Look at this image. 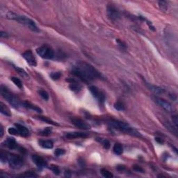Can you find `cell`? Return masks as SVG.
<instances>
[{
	"label": "cell",
	"instance_id": "cell-16",
	"mask_svg": "<svg viewBox=\"0 0 178 178\" xmlns=\"http://www.w3.org/2000/svg\"><path fill=\"white\" fill-rule=\"evenodd\" d=\"M15 126H16V128L18 129V132H19V134H20L22 136H24V137H27V136H29V131L26 127L20 124H18V123L15 124Z\"/></svg>",
	"mask_w": 178,
	"mask_h": 178
},
{
	"label": "cell",
	"instance_id": "cell-32",
	"mask_svg": "<svg viewBox=\"0 0 178 178\" xmlns=\"http://www.w3.org/2000/svg\"><path fill=\"white\" fill-rule=\"evenodd\" d=\"M22 177H37L36 174L34 172H31V171H27V172H24V174L22 175Z\"/></svg>",
	"mask_w": 178,
	"mask_h": 178
},
{
	"label": "cell",
	"instance_id": "cell-29",
	"mask_svg": "<svg viewBox=\"0 0 178 178\" xmlns=\"http://www.w3.org/2000/svg\"><path fill=\"white\" fill-rule=\"evenodd\" d=\"M39 95H41L42 98H43L44 100H49V94L47 93V91H45L44 90H43V89H41V90H39L38 91Z\"/></svg>",
	"mask_w": 178,
	"mask_h": 178
},
{
	"label": "cell",
	"instance_id": "cell-38",
	"mask_svg": "<svg viewBox=\"0 0 178 178\" xmlns=\"http://www.w3.org/2000/svg\"><path fill=\"white\" fill-rule=\"evenodd\" d=\"M172 124L174 125L176 127H177L178 125V118L176 115L172 116Z\"/></svg>",
	"mask_w": 178,
	"mask_h": 178
},
{
	"label": "cell",
	"instance_id": "cell-30",
	"mask_svg": "<svg viewBox=\"0 0 178 178\" xmlns=\"http://www.w3.org/2000/svg\"><path fill=\"white\" fill-rule=\"evenodd\" d=\"M51 133H52V129H50V127H47L44 129L43 131H41L39 133V134H41L42 136H47L50 135Z\"/></svg>",
	"mask_w": 178,
	"mask_h": 178
},
{
	"label": "cell",
	"instance_id": "cell-19",
	"mask_svg": "<svg viewBox=\"0 0 178 178\" xmlns=\"http://www.w3.org/2000/svg\"><path fill=\"white\" fill-rule=\"evenodd\" d=\"M23 105H24V107H26V108H30V109H31V110L35 111H37V112H40V113L42 112V110H41V108H39L38 107H37V106H36V105H32L31 103L29 102H27V101H26V102H24Z\"/></svg>",
	"mask_w": 178,
	"mask_h": 178
},
{
	"label": "cell",
	"instance_id": "cell-22",
	"mask_svg": "<svg viewBox=\"0 0 178 178\" xmlns=\"http://www.w3.org/2000/svg\"><path fill=\"white\" fill-rule=\"evenodd\" d=\"M113 150L114 152V153L116 155H122V152H123V147H122V145L120 144V143H116L113 147Z\"/></svg>",
	"mask_w": 178,
	"mask_h": 178
},
{
	"label": "cell",
	"instance_id": "cell-27",
	"mask_svg": "<svg viewBox=\"0 0 178 178\" xmlns=\"http://www.w3.org/2000/svg\"><path fill=\"white\" fill-rule=\"evenodd\" d=\"M101 174L102 175L103 177L106 178H111L113 177V175L110 171H108V170L105 169H102L101 170Z\"/></svg>",
	"mask_w": 178,
	"mask_h": 178
},
{
	"label": "cell",
	"instance_id": "cell-17",
	"mask_svg": "<svg viewBox=\"0 0 178 178\" xmlns=\"http://www.w3.org/2000/svg\"><path fill=\"white\" fill-rule=\"evenodd\" d=\"M165 127H166V129L169 130V132H171L172 134H174L175 136H177V127H176L173 124H170L169 122H164Z\"/></svg>",
	"mask_w": 178,
	"mask_h": 178
},
{
	"label": "cell",
	"instance_id": "cell-36",
	"mask_svg": "<svg viewBox=\"0 0 178 178\" xmlns=\"http://www.w3.org/2000/svg\"><path fill=\"white\" fill-rule=\"evenodd\" d=\"M65 153H66V151H65L63 149H61V148H57V149L55 150V152H54V154H55V155L57 156V157L63 155Z\"/></svg>",
	"mask_w": 178,
	"mask_h": 178
},
{
	"label": "cell",
	"instance_id": "cell-7",
	"mask_svg": "<svg viewBox=\"0 0 178 178\" xmlns=\"http://www.w3.org/2000/svg\"><path fill=\"white\" fill-rule=\"evenodd\" d=\"M154 99V100L156 103H157V105H159V107H161L163 109H164L167 112H172V111H173V108H172V106L171 105L169 102L166 101L164 99L160 98V97H153Z\"/></svg>",
	"mask_w": 178,
	"mask_h": 178
},
{
	"label": "cell",
	"instance_id": "cell-5",
	"mask_svg": "<svg viewBox=\"0 0 178 178\" xmlns=\"http://www.w3.org/2000/svg\"><path fill=\"white\" fill-rule=\"evenodd\" d=\"M37 54L44 59H52L54 56L53 49L48 45H43L36 50Z\"/></svg>",
	"mask_w": 178,
	"mask_h": 178
},
{
	"label": "cell",
	"instance_id": "cell-12",
	"mask_svg": "<svg viewBox=\"0 0 178 178\" xmlns=\"http://www.w3.org/2000/svg\"><path fill=\"white\" fill-rule=\"evenodd\" d=\"M32 160L37 166L39 168H44L47 166V161L44 158L38 155H32Z\"/></svg>",
	"mask_w": 178,
	"mask_h": 178
},
{
	"label": "cell",
	"instance_id": "cell-8",
	"mask_svg": "<svg viewBox=\"0 0 178 178\" xmlns=\"http://www.w3.org/2000/svg\"><path fill=\"white\" fill-rule=\"evenodd\" d=\"M107 16L112 21H116L120 18V13L116 6L113 5H108L107 6Z\"/></svg>",
	"mask_w": 178,
	"mask_h": 178
},
{
	"label": "cell",
	"instance_id": "cell-4",
	"mask_svg": "<svg viewBox=\"0 0 178 178\" xmlns=\"http://www.w3.org/2000/svg\"><path fill=\"white\" fill-rule=\"evenodd\" d=\"M0 91H1L2 97H4L10 105H11L15 108H18L20 106V101L19 99L16 97L13 93H11L5 86L1 85Z\"/></svg>",
	"mask_w": 178,
	"mask_h": 178
},
{
	"label": "cell",
	"instance_id": "cell-13",
	"mask_svg": "<svg viewBox=\"0 0 178 178\" xmlns=\"http://www.w3.org/2000/svg\"><path fill=\"white\" fill-rule=\"evenodd\" d=\"M145 85H146V86L149 88L150 91H151L152 92H153L155 94H157V95H161V94H164V93H165L164 89L159 87V86L153 85V84H151V83H147L146 81H145Z\"/></svg>",
	"mask_w": 178,
	"mask_h": 178
},
{
	"label": "cell",
	"instance_id": "cell-28",
	"mask_svg": "<svg viewBox=\"0 0 178 178\" xmlns=\"http://www.w3.org/2000/svg\"><path fill=\"white\" fill-rule=\"evenodd\" d=\"M114 108L118 111H124L125 109V107L123 103L121 102H117L114 104Z\"/></svg>",
	"mask_w": 178,
	"mask_h": 178
},
{
	"label": "cell",
	"instance_id": "cell-1",
	"mask_svg": "<svg viewBox=\"0 0 178 178\" xmlns=\"http://www.w3.org/2000/svg\"><path fill=\"white\" fill-rule=\"evenodd\" d=\"M72 74L85 82L100 79V72L92 65L84 61H80L72 68Z\"/></svg>",
	"mask_w": 178,
	"mask_h": 178
},
{
	"label": "cell",
	"instance_id": "cell-9",
	"mask_svg": "<svg viewBox=\"0 0 178 178\" xmlns=\"http://www.w3.org/2000/svg\"><path fill=\"white\" fill-rule=\"evenodd\" d=\"M89 90L91 91V94L95 99H97V100L100 103H104L105 100V95L101 92L98 88L95 86H91L89 87Z\"/></svg>",
	"mask_w": 178,
	"mask_h": 178
},
{
	"label": "cell",
	"instance_id": "cell-6",
	"mask_svg": "<svg viewBox=\"0 0 178 178\" xmlns=\"http://www.w3.org/2000/svg\"><path fill=\"white\" fill-rule=\"evenodd\" d=\"M8 162L9 166L13 169H20L24 164V160L19 155L11 154L8 156Z\"/></svg>",
	"mask_w": 178,
	"mask_h": 178
},
{
	"label": "cell",
	"instance_id": "cell-40",
	"mask_svg": "<svg viewBox=\"0 0 178 178\" xmlns=\"http://www.w3.org/2000/svg\"><path fill=\"white\" fill-rule=\"evenodd\" d=\"M117 42H118V43L119 44V45H120V46L121 47L122 49L127 48V46H126V44H125L123 42H122V41H120V40H118V41H117Z\"/></svg>",
	"mask_w": 178,
	"mask_h": 178
},
{
	"label": "cell",
	"instance_id": "cell-39",
	"mask_svg": "<svg viewBox=\"0 0 178 178\" xmlns=\"http://www.w3.org/2000/svg\"><path fill=\"white\" fill-rule=\"evenodd\" d=\"M133 169L135 170V171H137V172H143V171H144V170H143V169H142L141 167L139 166H136V165L134 166Z\"/></svg>",
	"mask_w": 178,
	"mask_h": 178
},
{
	"label": "cell",
	"instance_id": "cell-24",
	"mask_svg": "<svg viewBox=\"0 0 178 178\" xmlns=\"http://www.w3.org/2000/svg\"><path fill=\"white\" fill-rule=\"evenodd\" d=\"M13 68H15L16 71L18 72V73H19L21 76H22L23 77H25V78H27H27H29V75H28V74L27 73V72H26L24 70H23L22 68H19V67H18V66H14Z\"/></svg>",
	"mask_w": 178,
	"mask_h": 178
},
{
	"label": "cell",
	"instance_id": "cell-20",
	"mask_svg": "<svg viewBox=\"0 0 178 178\" xmlns=\"http://www.w3.org/2000/svg\"><path fill=\"white\" fill-rule=\"evenodd\" d=\"M0 112L2 113V114H4V116H11V113L10 111L9 108L6 107L3 102L0 103Z\"/></svg>",
	"mask_w": 178,
	"mask_h": 178
},
{
	"label": "cell",
	"instance_id": "cell-44",
	"mask_svg": "<svg viewBox=\"0 0 178 178\" xmlns=\"http://www.w3.org/2000/svg\"><path fill=\"white\" fill-rule=\"evenodd\" d=\"M155 141L157 142H158L159 143H161V144H163L164 143V140L162 139H161V138H156L155 139Z\"/></svg>",
	"mask_w": 178,
	"mask_h": 178
},
{
	"label": "cell",
	"instance_id": "cell-14",
	"mask_svg": "<svg viewBox=\"0 0 178 178\" xmlns=\"http://www.w3.org/2000/svg\"><path fill=\"white\" fill-rule=\"evenodd\" d=\"M88 136L86 133L79 132H68L66 134V137L68 139H77V138H86Z\"/></svg>",
	"mask_w": 178,
	"mask_h": 178
},
{
	"label": "cell",
	"instance_id": "cell-18",
	"mask_svg": "<svg viewBox=\"0 0 178 178\" xmlns=\"http://www.w3.org/2000/svg\"><path fill=\"white\" fill-rule=\"evenodd\" d=\"M69 87L71 89V91H74V92H77V93L81 91V86L80 83H77V82L75 81H72V80L70 81Z\"/></svg>",
	"mask_w": 178,
	"mask_h": 178
},
{
	"label": "cell",
	"instance_id": "cell-41",
	"mask_svg": "<svg viewBox=\"0 0 178 178\" xmlns=\"http://www.w3.org/2000/svg\"><path fill=\"white\" fill-rule=\"evenodd\" d=\"M0 36H1L2 38H7V37H8V34H7L6 32H4V31H1Z\"/></svg>",
	"mask_w": 178,
	"mask_h": 178
},
{
	"label": "cell",
	"instance_id": "cell-21",
	"mask_svg": "<svg viewBox=\"0 0 178 178\" xmlns=\"http://www.w3.org/2000/svg\"><path fill=\"white\" fill-rule=\"evenodd\" d=\"M39 145L45 149H52L54 146L52 141H40Z\"/></svg>",
	"mask_w": 178,
	"mask_h": 178
},
{
	"label": "cell",
	"instance_id": "cell-25",
	"mask_svg": "<svg viewBox=\"0 0 178 178\" xmlns=\"http://www.w3.org/2000/svg\"><path fill=\"white\" fill-rule=\"evenodd\" d=\"M11 81L13 82L15 84H16L17 86H18L19 88H23V85H22V82L21 81V80H19V79H18V78L16 77H11Z\"/></svg>",
	"mask_w": 178,
	"mask_h": 178
},
{
	"label": "cell",
	"instance_id": "cell-10",
	"mask_svg": "<svg viewBox=\"0 0 178 178\" xmlns=\"http://www.w3.org/2000/svg\"><path fill=\"white\" fill-rule=\"evenodd\" d=\"M71 122L77 127L81 129V130H90L91 129V125L87 123V122L84 121V120H81L80 118H71Z\"/></svg>",
	"mask_w": 178,
	"mask_h": 178
},
{
	"label": "cell",
	"instance_id": "cell-42",
	"mask_svg": "<svg viewBox=\"0 0 178 178\" xmlns=\"http://www.w3.org/2000/svg\"><path fill=\"white\" fill-rule=\"evenodd\" d=\"M72 172H70V170H66L65 171V176L66 177H71Z\"/></svg>",
	"mask_w": 178,
	"mask_h": 178
},
{
	"label": "cell",
	"instance_id": "cell-11",
	"mask_svg": "<svg viewBox=\"0 0 178 178\" xmlns=\"http://www.w3.org/2000/svg\"><path fill=\"white\" fill-rule=\"evenodd\" d=\"M22 56L27 61V62L31 66H36L37 61L36 57L31 50H27L22 54Z\"/></svg>",
	"mask_w": 178,
	"mask_h": 178
},
{
	"label": "cell",
	"instance_id": "cell-31",
	"mask_svg": "<svg viewBox=\"0 0 178 178\" xmlns=\"http://www.w3.org/2000/svg\"><path fill=\"white\" fill-rule=\"evenodd\" d=\"M61 73L60 72H52V73L50 74L51 78L53 80H59V78L61 77Z\"/></svg>",
	"mask_w": 178,
	"mask_h": 178
},
{
	"label": "cell",
	"instance_id": "cell-23",
	"mask_svg": "<svg viewBox=\"0 0 178 178\" xmlns=\"http://www.w3.org/2000/svg\"><path fill=\"white\" fill-rule=\"evenodd\" d=\"M158 4H159V7L161 11L165 12L168 10L169 4H168V2H166V1H159L158 2Z\"/></svg>",
	"mask_w": 178,
	"mask_h": 178
},
{
	"label": "cell",
	"instance_id": "cell-45",
	"mask_svg": "<svg viewBox=\"0 0 178 178\" xmlns=\"http://www.w3.org/2000/svg\"><path fill=\"white\" fill-rule=\"evenodd\" d=\"M125 166H122V165L118 166L117 167V169H118V170H120V171H122V170H125Z\"/></svg>",
	"mask_w": 178,
	"mask_h": 178
},
{
	"label": "cell",
	"instance_id": "cell-35",
	"mask_svg": "<svg viewBox=\"0 0 178 178\" xmlns=\"http://www.w3.org/2000/svg\"><path fill=\"white\" fill-rule=\"evenodd\" d=\"M8 133H9L10 134H11V135L17 136L19 134V132H18V129L15 127H10L8 130Z\"/></svg>",
	"mask_w": 178,
	"mask_h": 178
},
{
	"label": "cell",
	"instance_id": "cell-37",
	"mask_svg": "<svg viewBox=\"0 0 178 178\" xmlns=\"http://www.w3.org/2000/svg\"><path fill=\"white\" fill-rule=\"evenodd\" d=\"M0 159H1L2 162H5L6 161H8V156H6V154H4L2 151L1 153H0Z\"/></svg>",
	"mask_w": 178,
	"mask_h": 178
},
{
	"label": "cell",
	"instance_id": "cell-34",
	"mask_svg": "<svg viewBox=\"0 0 178 178\" xmlns=\"http://www.w3.org/2000/svg\"><path fill=\"white\" fill-rule=\"evenodd\" d=\"M50 169L52 170V172H54V174L56 175L60 174V169L56 165H52L50 167Z\"/></svg>",
	"mask_w": 178,
	"mask_h": 178
},
{
	"label": "cell",
	"instance_id": "cell-43",
	"mask_svg": "<svg viewBox=\"0 0 178 178\" xmlns=\"http://www.w3.org/2000/svg\"><path fill=\"white\" fill-rule=\"evenodd\" d=\"M0 131H1V132H0V137H2L3 135H4V128H3L2 125H0Z\"/></svg>",
	"mask_w": 178,
	"mask_h": 178
},
{
	"label": "cell",
	"instance_id": "cell-26",
	"mask_svg": "<svg viewBox=\"0 0 178 178\" xmlns=\"http://www.w3.org/2000/svg\"><path fill=\"white\" fill-rule=\"evenodd\" d=\"M38 118L39 120H42V121H43V122H47V123H49V124L53 125H58V123L54 122L53 120L49 119V118H47V117H44V116H38Z\"/></svg>",
	"mask_w": 178,
	"mask_h": 178
},
{
	"label": "cell",
	"instance_id": "cell-3",
	"mask_svg": "<svg viewBox=\"0 0 178 178\" xmlns=\"http://www.w3.org/2000/svg\"><path fill=\"white\" fill-rule=\"evenodd\" d=\"M109 125L112 127H113L115 130H118L121 132L125 133L127 134H130L132 136H140V133L138 132L135 129L130 127V125L124 122H121L119 120H111L109 121Z\"/></svg>",
	"mask_w": 178,
	"mask_h": 178
},
{
	"label": "cell",
	"instance_id": "cell-15",
	"mask_svg": "<svg viewBox=\"0 0 178 178\" xmlns=\"http://www.w3.org/2000/svg\"><path fill=\"white\" fill-rule=\"evenodd\" d=\"M2 145L5 146V147H8L9 149H16L17 146H18V144H17L16 140L14 139L13 138H8L3 143Z\"/></svg>",
	"mask_w": 178,
	"mask_h": 178
},
{
	"label": "cell",
	"instance_id": "cell-33",
	"mask_svg": "<svg viewBox=\"0 0 178 178\" xmlns=\"http://www.w3.org/2000/svg\"><path fill=\"white\" fill-rule=\"evenodd\" d=\"M100 143H102V145H103V147H105V149H108L110 147V143L108 140H100Z\"/></svg>",
	"mask_w": 178,
	"mask_h": 178
},
{
	"label": "cell",
	"instance_id": "cell-2",
	"mask_svg": "<svg viewBox=\"0 0 178 178\" xmlns=\"http://www.w3.org/2000/svg\"><path fill=\"white\" fill-rule=\"evenodd\" d=\"M6 18L9 19H11V20H15V21L18 22L20 24H22L28 27L32 31H34V32H38L39 31L38 28L35 22L33 21L30 18H27L26 16H21V15L17 14L16 13H13V12L9 11L6 14Z\"/></svg>",
	"mask_w": 178,
	"mask_h": 178
}]
</instances>
